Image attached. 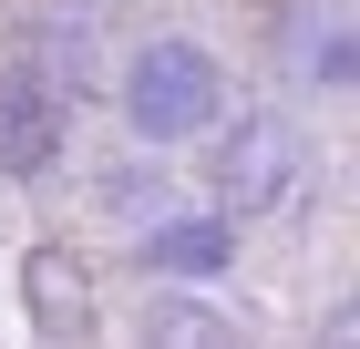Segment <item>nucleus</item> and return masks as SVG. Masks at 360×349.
Returning a JSON list of instances; mask_svg holds the SVG:
<instances>
[{
	"label": "nucleus",
	"instance_id": "1",
	"mask_svg": "<svg viewBox=\"0 0 360 349\" xmlns=\"http://www.w3.org/2000/svg\"><path fill=\"white\" fill-rule=\"evenodd\" d=\"M124 124H134L144 144H195L226 124V72L217 52H195L186 31H165V41H144L134 62H124Z\"/></svg>",
	"mask_w": 360,
	"mask_h": 349
},
{
	"label": "nucleus",
	"instance_id": "2",
	"mask_svg": "<svg viewBox=\"0 0 360 349\" xmlns=\"http://www.w3.org/2000/svg\"><path fill=\"white\" fill-rule=\"evenodd\" d=\"M206 185H217V206H206V216H226V226L299 206V185H309L299 124H278V113H237V124H217V164H206Z\"/></svg>",
	"mask_w": 360,
	"mask_h": 349
},
{
	"label": "nucleus",
	"instance_id": "3",
	"mask_svg": "<svg viewBox=\"0 0 360 349\" xmlns=\"http://www.w3.org/2000/svg\"><path fill=\"white\" fill-rule=\"evenodd\" d=\"M21 319L41 349H93V329H103V277H93V257L72 237H31L21 246Z\"/></svg>",
	"mask_w": 360,
	"mask_h": 349
},
{
	"label": "nucleus",
	"instance_id": "4",
	"mask_svg": "<svg viewBox=\"0 0 360 349\" xmlns=\"http://www.w3.org/2000/svg\"><path fill=\"white\" fill-rule=\"evenodd\" d=\"M62 154H72V103L31 62H0V175L11 185H41Z\"/></svg>",
	"mask_w": 360,
	"mask_h": 349
},
{
	"label": "nucleus",
	"instance_id": "5",
	"mask_svg": "<svg viewBox=\"0 0 360 349\" xmlns=\"http://www.w3.org/2000/svg\"><path fill=\"white\" fill-rule=\"evenodd\" d=\"M144 268H155V288H217L237 268V226L226 216H155L144 226Z\"/></svg>",
	"mask_w": 360,
	"mask_h": 349
},
{
	"label": "nucleus",
	"instance_id": "6",
	"mask_svg": "<svg viewBox=\"0 0 360 349\" xmlns=\"http://www.w3.org/2000/svg\"><path fill=\"white\" fill-rule=\"evenodd\" d=\"M134 339H144V349H248V329L226 319L206 288H155V298L134 308Z\"/></svg>",
	"mask_w": 360,
	"mask_h": 349
},
{
	"label": "nucleus",
	"instance_id": "7",
	"mask_svg": "<svg viewBox=\"0 0 360 349\" xmlns=\"http://www.w3.org/2000/svg\"><path fill=\"white\" fill-rule=\"evenodd\" d=\"M21 62H31V72H41V82H52L62 103L103 82V52H93V21H72V11H62V21H41V41H31Z\"/></svg>",
	"mask_w": 360,
	"mask_h": 349
},
{
	"label": "nucleus",
	"instance_id": "8",
	"mask_svg": "<svg viewBox=\"0 0 360 349\" xmlns=\"http://www.w3.org/2000/svg\"><path fill=\"white\" fill-rule=\"evenodd\" d=\"M103 216H124V226H134V216H155L165 206V175H155V164H103Z\"/></svg>",
	"mask_w": 360,
	"mask_h": 349
},
{
	"label": "nucleus",
	"instance_id": "9",
	"mask_svg": "<svg viewBox=\"0 0 360 349\" xmlns=\"http://www.w3.org/2000/svg\"><path fill=\"white\" fill-rule=\"evenodd\" d=\"M309 349H360V308H330V319H319V339Z\"/></svg>",
	"mask_w": 360,
	"mask_h": 349
}]
</instances>
